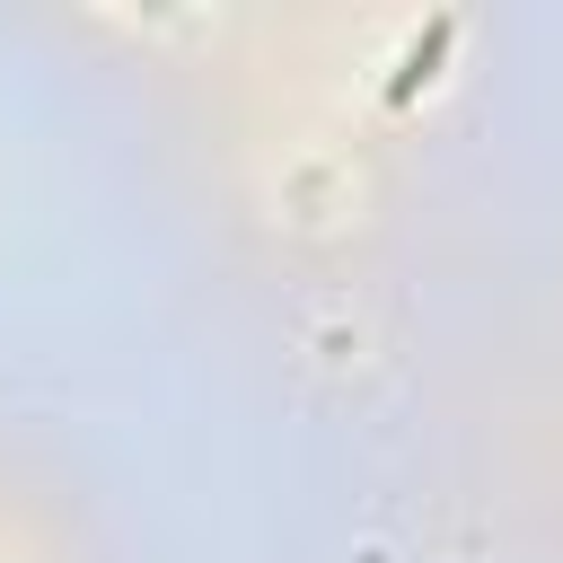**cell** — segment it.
Instances as JSON below:
<instances>
[{"instance_id": "6da1fadb", "label": "cell", "mask_w": 563, "mask_h": 563, "mask_svg": "<svg viewBox=\"0 0 563 563\" xmlns=\"http://www.w3.org/2000/svg\"><path fill=\"white\" fill-rule=\"evenodd\" d=\"M449 44H457V18L440 9V18H422V35L396 53V70H387V106H413L431 79H440V62H449Z\"/></svg>"}]
</instances>
